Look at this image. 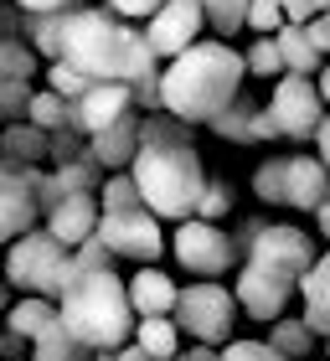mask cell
Returning <instances> with one entry per match:
<instances>
[{"label":"cell","mask_w":330,"mask_h":361,"mask_svg":"<svg viewBox=\"0 0 330 361\" xmlns=\"http://www.w3.org/2000/svg\"><path fill=\"white\" fill-rule=\"evenodd\" d=\"M129 176H135L145 207L165 222L196 217V202H202V191L212 180L202 155H196V145H191V124L165 114V109L140 119V155L129 166Z\"/></svg>","instance_id":"1"},{"label":"cell","mask_w":330,"mask_h":361,"mask_svg":"<svg viewBox=\"0 0 330 361\" xmlns=\"http://www.w3.org/2000/svg\"><path fill=\"white\" fill-rule=\"evenodd\" d=\"M248 62L227 42H196L160 73V109L186 124H212L217 114L243 93Z\"/></svg>","instance_id":"2"},{"label":"cell","mask_w":330,"mask_h":361,"mask_svg":"<svg viewBox=\"0 0 330 361\" xmlns=\"http://www.w3.org/2000/svg\"><path fill=\"white\" fill-rule=\"evenodd\" d=\"M57 315L88 351H119L124 341H135V325H140L135 305H129V284L114 269L78 274L68 294L57 300Z\"/></svg>","instance_id":"3"},{"label":"cell","mask_w":330,"mask_h":361,"mask_svg":"<svg viewBox=\"0 0 330 361\" xmlns=\"http://www.w3.org/2000/svg\"><path fill=\"white\" fill-rule=\"evenodd\" d=\"M73 279H78L73 248H68V243H57L47 227H31V233H21V238L6 248V284H11V289L62 300Z\"/></svg>","instance_id":"4"},{"label":"cell","mask_w":330,"mask_h":361,"mask_svg":"<svg viewBox=\"0 0 330 361\" xmlns=\"http://www.w3.org/2000/svg\"><path fill=\"white\" fill-rule=\"evenodd\" d=\"M233 320H238V294L227 284L196 279L191 289H181V300H176L181 336L202 341V346H227V341H233Z\"/></svg>","instance_id":"5"},{"label":"cell","mask_w":330,"mask_h":361,"mask_svg":"<svg viewBox=\"0 0 330 361\" xmlns=\"http://www.w3.org/2000/svg\"><path fill=\"white\" fill-rule=\"evenodd\" d=\"M171 253H176V264L196 274V279H222L227 269L238 264V243L222 233L217 222H207V217H186V222H176V238H171Z\"/></svg>","instance_id":"6"},{"label":"cell","mask_w":330,"mask_h":361,"mask_svg":"<svg viewBox=\"0 0 330 361\" xmlns=\"http://www.w3.org/2000/svg\"><path fill=\"white\" fill-rule=\"evenodd\" d=\"M248 264H258V269H269L279 279H289V284H300V274L315 264V243H310V233H300V227H289V222H263L253 243L243 248Z\"/></svg>","instance_id":"7"},{"label":"cell","mask_w":330,"mask_h":361,"mask_svg":"<svg viewBox=\"0 0 330 361\" xmlns=\"http://www.w3.org/2000/svg\"><path fill=\"white\" fill-rule=\"evenodd\" d=\"M269 114H274V124H279V140H310V145H315V129L325 119L320 83H315V78H300V73H284L274 83Z\"/></svg>","instance_id":"8"},{"label":"cell","mask_w":330,"mask_h":361,"mask_svg":"<svg viewBox=\"0 0 330 361\" xmlns=\"http://www.w3.org/2000/svg\"><path fill=\"white\" fill-rule=\"evenodd\" d=\"M98 238L109 243L114 258H135V264H155L165 253V233H160V217L150 207L104 212V217H98Z\"/></svg>","instance_id":"9"},{"label":"cell","mask_w":330,"mask_h":361,"mask_svg":"<svg viewBox=\"0 0 330 361\" xmlns=\"http://www.w3.org/2000/svg\"><path fill=\"white\" fill-rule=\"evenodd\" d=\"M202 26H207L202 0H165L150 21H145V42H150V52L160 62H171V57L186 52V47L202 42Z\"/></svg>","instance_id":"10"},{"label":"cell","mask_w":330,"mask_h":361,"mask_svg":"<svg viewBox=\"0 0 330 361\" xmlns=\"http://www.w3.org/2000/svg\"><path fill=\"white\" fill-rule=\"evenodd\" d=\"M37 217H42V202L31 186V166L0 160V243H16L21 233H31Z\"/></svg>","instance_id":"11"},{"label":"cell","mask_w":330,"mask_h":361,"mask_svg":"<svg viewBox=\"0 0 330 361\" xmlns=\"http://www.w3.org/2000/svg\"><path fill=\"white\" fill-rule=\"evenodd\" d=\"M294 289H300V284H289V279H279V274H269V269L248 264V258H243L238 284H233L238 310H243L248 320H263V325H274V320L289 310V294H294Z\"/></svg>","instance_id":"12"},{"label":"cell","mask_w":330,"mask_h":361,"mask_svg":"<svg viewBox=\"0 0 330 361\" xmlns=\"http://www.w3.org/2000/svg\"><path fill=\"white\" fill-rule=\"evenodd\" d=\"M217 140H227V145H258V140H279V124H274V114H269V104H253L248 93H238L233 104H227L217 119L207 124Z\"/></svg>","instance_id":"13"},{"label":"cell","mask_w":330,"mask_h":361,"mask_svg":"<svg viewBox=\"0 0 330 361\" xmlns=\"http://www.w3.org/2000/svg\"><path fill=\"white\" fill-rule=\"evenodd\" d=\"M129 109H135V88L129 83H93L73 104V129L88 140V135H98V129H109L114 119H124Z\"/></svg>","instance_id":"14"},{"label":"cell","mask_w":330,"mask_h":361,"mask_svg":"<svg viewBox=\"0 0 330 361\" xmlns=\"http://www.w3.org/2000/svg\"><path fill=\"white\" fill-rule=\"evenodd\" d=\"M330 202V166L320 155H289L284 160V207L320 212Z\"/></svg>","instance_id":"15"},{"label":"cell","mask_w":330,"mask_h":361,"mask_svg":"<svg viewBox=\"0 0 330 361\" xmlns=\"http://www.w3.org/2000/svg\"><path fill=\"white\" fill-rule=\"evenodd\" d=\"M98 217H104L98 196L93 191H78V196H62V202L47 212V233H52L57 243H68V248H78V243H88L98 233Z\"/></svg>","instance_id":"16"},{"label":"cell","mask_w":330,"mask_h":361,"mask_svg":"<svg viewBox=\"0 0 330 361\" xmlns=\"http://www.w3.org/2000/svg\"><path fill=\"white\" fill-rule=\"evenodd\" d=\"M88 155L104 171H129V166H135V155H140V114L129 109L124 119H114L109 129L88 135Z\"/></svg>","instance_id":"17"},{"label":"cell","mask_w":330,"mask_h":361,"mask_svg":"<svg viewBox=\"0 0 330 361\" xmlns=\"http://www.w3.org/2000/svg\"><path fill=\"white\" fill-rule=\"evenodd\" d=\"M176 279L155 269V264H140V274L129 279V305H135V315H176Z\"/></svg>","instance_id":"18"},{"label":"cell","mask_w":330,"mask_h":361,"mask_svg":"<svg viewBox=\"0 0 330 361\" xmlns=\"http://www.w3.org/2000/svg\"><path fill=\"white\" fill-rule=\"evenodd\" d=\"M300 300H305V325L325 341L330 336V253H320L300 274Z\"/></svg>","instance_id":"19"},{"label":"cell","mask_w":330,"mask_h":361,"mask_svg":"<svg viewBox=\"0 0 330 361\" xmlns=\"http://www.w3.org/2000/svg\"><path fill=\"white\" fill-rule=\"evenodd\" d=\"M52 155V135L37 129L31 119H16L0 129V160H11V166H42V160Z\"/></svg>","instance_id":"20"},{"label":"cell","mask_w":330,"mask_h":361,"mask_svg":"<svg viewBox=\"0 0 330 361\" xmlns=\"http://www.w3.org/2000/svg\"><path fill=\"white\" fill-rule=\"evenodd\" d=\"M47 325H57V300H47V294H21L6 310V336L11 341H37Z\"/></svg>","instance_id":"21"},{"label":"cell","mask_w":330,"mask_h":361,"mask_svg":"<svg viewBox=\"0 0 330 361\" xmlns=\"http://www.w3.org/2000/svg\"><path fill=\"white\" fill-rule=\"evenodd\" d=\"M274 42H279V57H284V73H300V78H315L325 68V57L315 52V42H310V31L305 26H279L274 31Z\"/></svg>","instance_id":"22"},{"label":"cell","mask_w":330,"mask_h":361,"mask_svg":"<svg viewBox=\"0 0 330 361\" xmlns=\"http://www.w3.org/2000/svg\"><path fill=\"white\" fill-rule=\"evenodd\" d=\"M135 341L150 351V361H176L181 356V325H176V315H140Z\"/></svg>","instance_id":"23"},{"label":"cell","mask_w":330,"mask_h":361,"mask_svg":"<svg viewBox=\"0 0 330 361\" xmlns=\"http://www.w3.org/2000/svg\"><path fill=\"white\" fill-rule=\"evenodd\" d=\"M31 361H93V351L82 346L68 325H62V315H57V325H47V331L31 341Z\"/></svg>","instance_id":"24"},{"label":"cell","mask_w":330,"mask_h":361,"mask_svg":"<svg viewBox=\"0 0 330 361\" xmlns=\"http://www.w3.org/2000/svg\"><path fill=\"white\" fill-rule=\"evenodd\" d=\"M26 119L37 129H47V135H57V129H73V104L62 93H52V88H37L31 104H26Z\"/></svg>","instance_id":"25"},{"label":"cell","mask_w":330,"mask_h":361,"mask_svg":"<svg viewBox=\"0 0 330 361\" xmlns=\"http://www.w3.org/2000/svg\"><path fill=\"white\" fill-rule=\"evenodd\" d=\"M269 341H274V346L284 351L289 361H305L310 351H315V341H320V336H315V331L305 325V315H300V320L279 315V320H274V331H269Z\"/></svg>","instance_id":"26"},{"label":"cell","mask_w":330,"mask_h":361,"mask_svg":"<svg viewBox=\"0 0 330 361\" xmlns=\"http://www.w3.org/2000/svg\"><path fill=\"white\" fill-rule=\"evenodd\" d=\"M98 207L104 212H129V207H145V196L135 186V176L129 171H109L104 186H98Z\"/></svg>","instance_id":"27"},{"label":"cell","mask_w":330,"mask_h":361,"mask_svg":"<svg viewBox=\"0 0 330 361\" xmlns=\"http://www.w3.org/2000/svg\"><path fill=\"white\" fill-rule=\"evenodd\" d=\"M248 6H253V0H202L207 26L217 31V37H238V31L248 26Z\"/></svg>","instance_id":"28"},{"label":"cell","mask_w":330,"mask_h":361,"mask_svg":"<svg viewBox=\"0 0 330 361\" xmlns=\"http://www.w3.org/2000/svg\"><path fill=\"white\" fill-rule=\"evenodd\" d=\"M31 68H37V52L26 42L0 37V83H31Z\"/></svg>","instance_id":"29"},{"label":"cell","mask_w":330,"mask_h":361,"mask_svg":"<svg viewBox=\"0 0 330 361\" xmlns=\"http://www.w3.org/2000/svg\"><path fill=\"white\" fill-rule=\"evenodd\" d=\"M62 21H68V11H57V16H31V52H42L47 62H57L62 57Z\"/></svg>","instance_id":"30"},{"label":"cell","mask_w":330,"mask_h":361,"mask_svg":"<svg viewBox=\"0 0 330 361\" xmlns=\"http://www.w3.org/2000/svg\"><path fill=\"white\" fill-rule=\"evenodd\" d=\"M248 78H284V57H279V42L274 37H258V42H248Z\"/></svg>","instance_id":"31"},{"label":"cell","mask_w":330,"mask_h":361,"mask_svg":"<svg viewBox=\"0 0 330 361\" xmlns=\"http://www.w3.org/2000/svg\"><path fill=\"white\" fill-rule=\"evenodd\" d=\"M47 88H52V93H62L68 104H78V98L93 88V78H88V73H78L73 62H52V68H47Z\"/></svg>","instance_id":"32"},{"label":"cell","mask_w":330,"mask_h":361,"mask_svg":"<svg viewBox=\"0 0 330 361\" xmlns=\"http://www.w3.org/2000/svg\"><path fill=\"white\" fill-rule=\"evenodd\" d=\"M253 196L269 207H284V160H263L253 171Z\"/></svg>","instance_id":"33"},{"label":"cell","mask_w":330,"mask_h":361,"mask_svg":"<svg viewBox=\"0 0 330 361\" xmlns=\"http://www.w3.org/2000/svg\"><path fill=\"white\" fill-rule=\"evenodd\" d=\"M227 212H233V186L212 176V180H207V191H202V202H196V217L217 222V217H227Z\"/></svg>","instance_id":"34"},{"label":"cell","mask_w":330,"mask_h":361,"mask_svg":"<svg viewBox=\"0 0 330 361\" xmlns=\"http://www.w3.org/2000/svg\"><path fill=\"white\" fill-rule=\"evenodd\" d=\"M222 361H289L274 341H227L222 346Z\"/></svg>","instance_id":"35"},{"label":"cell","mask_w":330,"mask_h":361,"mask_svg":"<svg viewBox=\"0 0 330 361\" xmlns=\"http://www.w3.org/2000/svg\"><path fill=\"white\" fill-rule=\"evenodd\" d=\"M279 26H284V0H253V6H248V31L274 37Z\"/></svg>","instance_id":"36"},{"label":"cell","mask_w":330,"mask_h":361,"mask_svg":"<svg viewBox=\"0 0 330 361\" xmlns=\"http://www.w3.org/2000/svg\"><path fill=\"white\" fill-rule=\"evenodd\" d=\"M114 16H124V21H150V16L165 6V0H104Z\"/></svg>","instance_id":"37"},{"label":"cell","mask_w":330,"mask_h":361,"mask_svg":"<svg viewBox=\"0 0 330 361\" xmlns=\"http://www.w3.org/2000/svg\"><path fill=\"white\" fill-rule=\"evenodd\" d=\"M26 16H57V11H73L78 0H16Z\"/></svg>","instance_id":"38"},{"label":"cell","mask_w":330,"mask_h":361,"mask_svg":"<svg viewBox=\"0 0 330 361\" xmlns=\"http://www.w3.org/2000/svg\"><path fill=\"white\" fill-rule=\"evenodd\" d=\"M305 31H310V42H315V52L330 57V21H325V16H315V21H310Z\"/></svg>","instance_id":"39"},{"label":"cell","mask_w":330,"mask_h":361,"mask_svg":"<svg viewBox=\"0 0 330 361\" xmlns=\"http://www.w3.org/2000/svg\"><path fill=\"white\" fill-rule=\"evenodd\" d=\"M176 361H222V346H202V341H191V351H181Z\"/></svg>","instance_id":"40"},{"label":"cell","mask_w":330,"mask_h":361,"mask_svg":"<svg viewBox=\"0 0 330 361\" xmlns=\"http://www.w3.org/2000/svg\"><path fill=\"white\" fill-rule=\"evenodd\" d=\"M315 155L330 166V109H325V119H320V129H315Z\"/></svg>","instance_id":"41"},{"label":"cell","mask_w":330,"mask_h":361,"mask_svg":"<svg viewBox=\"0 0 330 361\" xmlns=\"http://www.w3.org/2000/svg\"><path fill=\"white\" fill-rule=\"evenodd\" d=\"M315 83H320V98H325V109H330V62H325V68L315 73Z\"/></svg>","instance_id":"42"},{"label":"cell","mask_w":330,"mask_h":361,"mask_svg":"<svg viewBox=\"0 0 330 361\" xmlns=\"http://www.w3.org/2000/svg\"><path fill=\"white\" fill-rule=\"evenodd\" d=\"M315 227H320V238H325V243H330V202H325V207H320V212H315Z\"/></svg>","instance_id":"43"},{"label":"cell","mask_w":330,"mask_h":361,"mask_svg":"<svg viewBox=\"0 0 330 361\" xmlns=\"http://www.w3.org/2000/svg\"><path fill=\"white\" fill-rule=\"evenodd\" d=\"M11 346H21V341H11V336H6V331H0V356H6V351H11Z\"/></svg>","instance_id":"44"},{"label":"cell","mask_w":330,"mask_h":361,"mask_svg":"<svg viewBox=\"0 0 330 361\" xmlns=\"http://www.w3.org/2000/svg\"><path fill=\"white\" fill-rule=\"evenodd\" d=\"M11 305H16V300H11V289H6V284H0V310H11Z\"/></svg>","instance_id":"45"},{"label":"cell","mask_w":330,"mask_h":361,"mask_svg":"<svg viewBox=\"0 0 330 361\" xmlns=\"http://www.w3.org/2000/svg\"><path fill=\"white\" fill-rule=\"evenodd\" d=\"M93 361H119V351H93Z\"/></svg>","instance_id":"46"},{"label":"cell","mask_w":330,"mask_h":361,"mask_svg":"<svg viewBox=\"0 0 330 361\" xmlns=\"http://www.w3.org/2000/svg\"><path fill=\"white\" fill-rule=\"evenodd\" d=\"M315 6H320V11H330V0H315Z\"/></svg>","instance_id":"47"},{"label":"cell","mask_w":330,"mask_h":361,"mask_svg":"<svg viewBox=\"0 0 330 361\" xmlns=\"http://www.w3.org/2000/svg\"><path fill=\"white\" fill-rule=\"evenodd\" d=\"M325 21H330V11H325Z\"/></svg>","instance_id":"48"},{"label":"cell","mask_w":330,"mask_h":361,"mask_svg":"<svg viewBox=\"0 0 330 361\" xmlns=\"http://www.w3.org/2000/svg\"><path fill=\"white\" fill-rule=\"evenodd\" d=\"M0 269H6V264H0Z\"/></svg>","instance_id":"49"},{"label":"cell","mask_w":330,"mask_h":361,"mask_svg":"<svg viewBox=\"0 0 330 361\" xmlns=\"http://www.w3.org/2000/svg\"><path fill=\"white\" fill-rule=\"evenodd\" d=\"M0 361H6V356H0Z\"/></svg>","instance_id":"50"},{"label":"cell","mask_w":330,"mask_h":361,"mask_svg":"<svg viewBox=\"0 0 330 361\" xmlns=\"http://www.w3.org/2000/svg\"><path fill=\"white\" fill-rule=\"evenodd\" d=\"M325 361H330V356H325Z\"/></svg>","instance_id":"51"}]
</instances>
